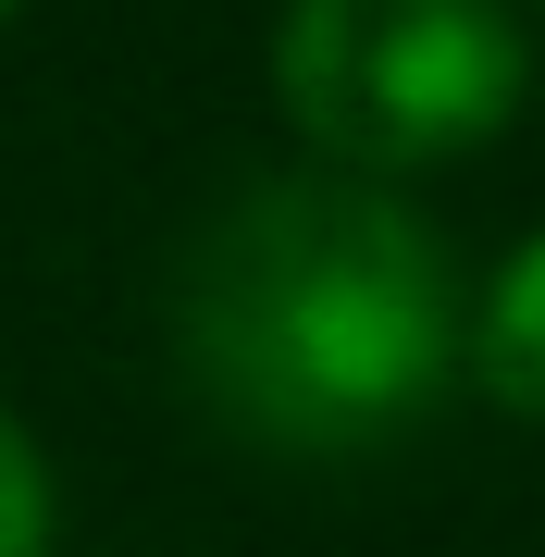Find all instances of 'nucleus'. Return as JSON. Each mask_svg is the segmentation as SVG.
<instances>
[{"label":"nucleus","mask_w":545,"mask_h":557,"mask_svg":"<svg viewBox=\"0 0 545 557\" xmlns=\"http://www.w3.org/2000/svg\"><path fill=\"white\" fill-rule=\"evenodd\" d=\"M162 322L186 397L236 446L372 458L422 434L434 397L459 384L471 285L397 186L335 161H273L186 223Z\"/></svg>","instance_id":"1"},{"label":"nucleus","mask_w":545,"mask_h":557,"mask_svg":"<svg viewBox=\"0 0 545 557\" xmlns=\"http://www.w3.org/2000/svg\"><path fill=\"white\" fill-rule=\"evenodd\" d=\"M13 13H25V0H0V25H13Z\"/></svg>","instance_id":"5"},{"label":"nucleus","mask_w":545,"mask_h":557,"mask_svg":"<svg viewBox=\"0 0 545 557\" xmlns=\"http://www.w3.org/2000/svg\"><path fill=\"white\" fill-rule=\"evenodd\" d=\"M533 50L508 0H285L273 13V112L335 174H434L521 124Z\"/></svg>","instance_id":"2"},{"label":"nucleus","mask_w":545,"mask_h":557,"mask_svg":"<svg viewBox=\"0 0 545 557\" xmlns=\"http://www.w3.org/2000/svg\"><path fill=\"white\" fill-rule=\"evenodd\" d=\"M50 533H62L50 458H38V434H25L13 409H0V557H50Z\"/></svg>","instance_id":"4"},{"label":"nucleus","mask_w":545,"mask_h":557,"mask_svg":"<svg viewBox=\"0 0 545 557\" xmlns=\"http://www.w3.org/2000/svg\"><path fill=\"white\" fill-rule=\"evenodd\" d=\"M459 372L484 384L508 421L545 434V236H521L484 273V298H471V322H459Z\"/></svg>","instance_id":"3"}]
</instances>
